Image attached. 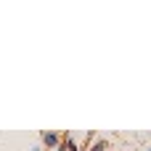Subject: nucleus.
<instances>
[{"label": "nucleus", "mask_w": 151, "mask_h": 151, "mask_svg": "<svg viewBox=\"0 0 151 151\" xmlns=\"http://www.w3.org/2000/svg\"><path fill=\"white\" fill-rule=\"evenodd\" d=\"M106 149H109V146H106V141H96L90 151H106Z\"/></svg>", "instance_id": "nucleus-3"}, {"label": "nucleus", "mask_w": 151, "mask_h": 151, "mask_svg": "<svg viewBox=\"0 0 151 151\" xmlns=\"http://www.w3.org/2000/svg\"><path fill=\"white\" fill-rule=\"evenodd\" d=\"M149 151H151V146H149Z\"/></svg>", "instance_id": "nucleus-5"}, {"label": "nucleus", "mask_w": 151, "mask_h": 151, "mask_svg": "<svg viewBox=\"0 0 151 151\" xmlns=\"http://www.w3.org/2000/svg\"><path fill=\"white\" fill-rule=\"evenodd\" d=\"M40 141H42V146H45V149H53V151L61 146V135H58V133H50V130L40 133Z\"/></svg>", "instance_id": "nucleus-1"}, {"label": "nucleus", "mask_w": 151, "mask_h": 151, "mask_svg": "<svg viewBox=\"0 0 151 151\" xmlns=\"http://www.w3.org/2000/svg\"><path fill=\"white\" fill-rule=\"evenodd\" d=\"M29 151H42V149H29Z\"/></svg>", "instance_id": "nucleus-4"}, {"label": "nucleus", "mask_w": 151, "mask_h": 151, "mask_svg": "<svg viewBox=\"0 0 151 151\" xmlns=\"http://www.w3.org/2000/svg\"><path fill=\"white\" fill-rule=\"evenodd\" d=\"M61 146H64V151H82L74 141H72V138H69V135H66V138H61Z\"/></svg>", "instance_id": "nucleus-2"}]
</instances>
